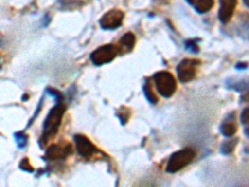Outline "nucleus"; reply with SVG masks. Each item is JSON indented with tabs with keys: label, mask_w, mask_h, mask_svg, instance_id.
Here are the masks:
<instances>
[{
	"label": "nucleus",
	"mask_w": 249,
	"mask_h": 187,
	"mask_svg": "<svg viewBox=\"0 0 249 187\" xmlns=\"http://www.w3.org/2000/svg\"><path fill=\"white\" fill-rule=\"evenodd\" d=\"M64 112H65V105L61 104L59 100L56 106H54V108L49 111L48 116H46L45 121H44V130L43 136H41V142L49 140L57 132L60 125H61Z\"/></svg>",
	"instance_id": "obj_1"
},
{
	"label": "nucleus",
	"mask_w": 249,
	"mask_h": 187,
	"mask_svg": "<svg viewBox=\"0 0 249 187\" xmlns=\"http://www.w3.org/2000/svg\"><path fill=\"white\" fill-rule=\"evenodd\" d=\"M196 157V151L192 150V149H183V150H179L177 152L173 153L172 156L168 160L167 164V172L175 173L181 171L182 168L188 166L191 162L195 160Z\"/></svg>",
	"instance_id": "obj_2"
},
{
	"label": "nucleus",
	"mask_w": 249,
	"mask_h": 187,
	"mask_svg": "<svg viewBox=\"0 0 249 187\" xmlns=\"http://www.w3.org/2000/svg\"><path fill=\"white\" fill-rule=\"evenodd\" d=\"M153 81L160 95L163 97H171L177 89L175 76L168 71H159L153 75Z\"/></svg>",
	"instance_id": "obj_3"
},
{
	"label": "nucleus",
	"mask_w": 249,
	"mask_h": 187,
	"mask_svg": "<svg viewBox=\"0 0 249 187\" xmlns=\"http://www.w3.org/2000/svg\"><path fill=\"white\" fill-rule=\"evenodd\" d=\"M201 62L198 60L195 59H184L177 66V76H178L179 81L186 84V82L192 81L196 77V73H197V66Z\"/></svg>",
	"instance_id": "obj_4"
},
{
	"label": "nucleus",
	"mask_w": 249,
	"mask_h": 187,
	"mask_svg": "<svg viewBox=\"0 0 249 187\" xmlns=\"http://www.w3.org/2000/svg\"><path fill=\"white\" fill-rule=\"evenodd\" d=\"M117 48L115 45H104L93 51L91 54V61L96 66L108 64L117 56Z\"/></svg>",
	"instance_id": "obj_5"
},
{
	"label": "nucleus",
	"mask_w": 249,
	"mask_h": 187,
	"mask_svg": "<svg viewBox=\"0 0 249 187\" xmlns=\"http://www.w3.org/2000/svg\"><path fill=\"white\" fill-rule=\"evenodd\" d=\"M124 18V12H121L119 9H112L106 14H104V17L100 20V25L106 30H113V29H117L122 25Z\"/></svg>",
	"instance_id": "obj_6"
},
{
	"label": "nucleus",
	"mask_w": 249,
	"mask_h": 187,
	"mask_svg": "<svg viewBox=\"0 0 249 187\" xmlns=\"http://www.w3.org/2000/svg\"><path fill=\"white\" fill-rule=\"evenodd\" d=\"M72 152V149L69 144L62 145H51L50 148L46 150L45 159L50 161H56V160L66 159L70 153Z\"/></svg>",
	"instance_id": "obj_7"
},
{
	"label": "nucleus",
	"mask_w": 249,
	"mask_h": 187,
	"mask_svg": "<svg viewBox=\"0 0 249 187\" xmlns=\"http://www.w3.org/2000/svg\"><path fill=\"white\" fill-rule=\"evenodd\" d=\"M75 146H76V151L80 156L82 157H90L95 153L96 149L93 146L92 142L84 135H75Z\"/></svg>",
	"instance_id": "obj_8"
},
{
	"label": "nucleus",
	"mask_w": 249,
	"mask_h": 187,
	"mask_svg": "<svg viewBox=\"0 0 249 187\" xmlns=\"http://www.w3.org/2000/svg\"><path fill=\"white\" fill-rule=\"evenodd\" d=\"M219 3H221V6L218 12V18L222 24H228L234 14L237 0H219Z\"/></svg>",
	"instance_id": "obj_9"
},
{
	"label": "nucleus",
	"mask_w": 249,
	"mask_h": 187,
	"mask_svg": "<svg viewBox=\"0 0 249 187\" xmlns=\"http://www.w3.org/2000/svg\"><path fill=\"white\" fill-rule=\"evenodd\" d=\"M187 3L191 4L197 13L204 14V13H208L213 8L214 0H187Z\"/></svg>",
	"instance_id": "obj_10"
},
{
	"label": "nucleus",
	"mask_w": 249,
	"mask_h": 187,
	"mask_svg": "<svg viewBox=\"0 0 249 187\" xmlns=\"http://www.w3.org/2000/svg\"><path fill=\"white\" fill-rule=\"evenodd\" d=\"M232 115H231V116L221 125V132H222V135L226 137L234 136L235 132H237V130H238L237 125H235V122L232 120L233 119Z\"/></svg>",
	"instance_id": "obj_11"
},
{
	"label": "nucleus",
	"mask_w": 249,
	"mask_h": 187,
	"mask_svg": "<svg viewBox=\"0 0 249 187\" xmlns=\"http://www.w3.org/2000/svg\"><path fill=\"white\" fill-rule=\"evenodd\" d=\"M227 85H228L227 88L233 89L235 91H247L249 90V79L241 80V81H231V80H228Z\"/></svg>",
	"instance_id": "obj_12"
},
{
	"label": "nucleus",
	"mask_w": 249,
	"mask_h": 187,
	"mask_svg": "<svg viewBox=\"0 0 249 187\" xmlns=\"http://www.w3.org/2000/svg\"><path fill=\"white\" fill-rule=\"evenodd\" d=\"M238 142H239V139H238V137L223 142L221 148V152L223 153V155H231V153L235 150V148H237Z\"/></svg>",
	"instance_id": "obj_13"
},
{
	"label": "nucleus",
	"mask_w": 249,
	"mask_h": 187,
	"mask_svg": "<svg viewBox=\"0 0 249 187\" xmlns=\"http://www.w3.org/2000/svg\"><path fill=\"white\" fill-rule=\"evenodd\" d=\"M143 93H144V96H146V99H147L151 104H157V96H156L155 91H153L152 86H151V84L148 80L144 82Z\"/></svg>",
	"instance_id": "obj_14"
},
{
	"label": "nucleus",
	"mask_w": 249,
	"mask_h": 187,
	"mask_svg": "<svg viewBox=\"0 0 249 187\" xmlns=\"http://www.w3.org/2000/svg\"><path fill=\"white\" fill-rule=\"evenodd\" d=\"M135 41H136V39H135V35L131 34V33H127V34L122 37L120 44H121V46H124V49H127V50H132V48L135 46Z\"/></svg>",
	"instance_id": "obj_15"
},
{
	"label": "nucleus",
	"mask_w": 249,
	"mask_h": 187,
	"mask_svg": "<svg viewBox=\"0 0 249 187\" xmlns=\"http://www.w3.org/2000/svg\"><path fill=\"white\" fill-rule=\"evenodd\" d=\"M14 139L19 149H24L26 146V144H28V136L24 132H17L14 135Z\"/></svg>",
	"instance_id": "obj_16"
},
{
	"label": "nucleus",
	"mask_w": 249,
	"mask_h": 187,
	"mask_svg": "<svg viewBox=\"0 0 249 187\" xmlns=\"http://www.w3.org/2000/svg\"><path fill=\"white\" fill-rule=\"evenodd\" d=\"M117 116L121 120V124L124 125L128 121V117H130V110H127V109H122L121 111L117 112Z\"/></svg>",
	"instance_id": "obj_17"
},
{
	"label": "nucleus",
	"mask_w": 249,
	"mask_h": 187,
	"mask_svg": "<svg viewBox=\"0 0 249 187\" xmlns=\"http://www.w3.org/2000/svg\"><path fill=\"white\" fill-rule=\"evenodd\" d=\"M20 168L25 171V172H34V168H33V166L30 165L29 159H24L23 161L20 162Z\"/></svg>",
	"instance_id": "obj_18"
},
{
	"label": "nucleus",
	"mask_w": 249,
	"mask_h": 187,
	"mask_svg": "<svg viewBox=\"0 0 249 187\" xmlns=\"http://www.w3.org/2000/svg\"><path fill=\"white\" fill-rule=\"evenodd\" d=\"M241 121L243 125H249V106L248 108L244 109L242 111V115H241Z\"/></svg>",
	"instance_id": "obj_19"
},
{
	"label": "nucleus",
	"mask_w": 249,
	"mask_h": 187,
	"mask_svg": "<svg viewBox=\"0 0 249 187\" xmlns=\"http://www.w3.org/2000/svg\"><path fill=\"white\" fill-rule=\"evenodd\" d=\"M186 49L187 50H190L191 53H198V45H197V43H195V41H187L186 43Z\"/></svg>",
	"instance_id": "obj_20"
},
{
	"label": "nucleus",
	"mask_w": 249,
	"mask_h": 187,
	"mask_svg": "<svg viewBox=\"0 0 249 187\" xmlns=\"http://www.w3.org/2000/svg\"><path fill=\"white\" fill-rule=\"evenodd\" d=\"M248 62H238L237 65H235V69H237V70H246L247 68H248Z\"/></svg>",
	"instance_id": "obj_21"
},
{
	"label": "nucleus",
	"mask_w": 249,
	"mask_h": 187,
	"mask_svg": "<svg viewBox=\"0 0 249 187\" xmlns=\"http://www.w3.org/2000/svg\"><path fill=\"white\" fill-rule=\"evenodd\" d=\"M242 101H249V90H247V94H244V96L242 97Z\"/></svg>",
	"instance_id": "obj_22"
},
{
	"label": "nucleus",
	"mask_w": 249,
	"mask_h": 187,
	"mask_svg": "<svg viewBox=\"0 0 249 187\" xmlns=\"http://www.w3.org/2000/svg\"><path fill=\"white\" fill-rule=\"evenodd\" d=\"M243 19H244V21H246V23H247V25H248L249 26V15H243Z\"/></svg>",
	"instance_id": "obj_23"
},
{
	"label": "nucleus",
	"mask_w": 249,
	"mask_h": 187,
	"mask_svg": "<svg viewBox=\"0 0 249 187\" xmlns=\"http://www.w3.org/2000/svg\"><path fill=\"white\" fill-rule=\"evenodd\" d=\"M244 133H246V136L249 139V125H248V126H247L246 129H244Z\"/></svg>",
	"instance_id": "obj_24"
},
{
	"label": "nucleus",
	"mask_w": 249,
	"mask_h": 187,
	"mask_svg": "<svg viewBox=\"0 0 249 187\" xmlns=\"http://www.w3.org/2000/svg\"><path fill=\"white\" fill-rule=\"evenodd\" d=\"M243 3H244V5L248 6L249 8V0H243Z\"/></svg>",
	"instance_id": "obj_25"
}]
</instances>
